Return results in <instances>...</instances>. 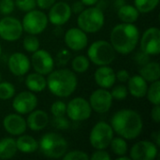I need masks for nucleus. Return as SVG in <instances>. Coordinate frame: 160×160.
I'll return each instance as SVG.
<instances>
[{
	"label": "nucleus",
	"mask_w": 160,
	"mask_h": 160,
	"mask_svg": "<svg viewBox=\"0 0 160 160\" xmlns=\"http://www.w3.org/2000/svg\"><path fill=\"white\" fill-rule=\"evenodd\" d=\"M111 127L116 134L126 140L138 138L142 130V120L141 115L128 109L116 112L111 120Z\"/></svg>",
	"instance_id": "obj_1"
},
{
	"label": "nucleus",
	"mask_w": 160,
	"mask_h": 160,
	"mask_svg": "<svg viewBox=\"0 0 160 160\" xmlns=\"http://www.w3.org/2000/svg\"><path fill=\"white\" fill-rule=\"evenodd\" d=\"M110 38L115 52L121 54H128L137 47L140 32L133 23L122 22L112 28Z\"/></svg>",
	"instance_id": "obj_2"
},
{
	"label": "nucleus",
	"mask_w": 160,
	"mask_h": 160,
	"mask_svg": "<svg viewBox=\"0 0 160 160\" xmlns=\"http://www.w3.org/2000/svg\"><path fill=\"white\" fill-rule=\"evenodd\" d=\"M48 75L47 86L52 95L58 98H68L76 90L78 82L73 71L62 68L52 70Z\"/></svg>",
	"instance_id": "obj_3"
},
{
	"label": "nucleus",
	"mask_w": 160,
	"mask_h": 160,
	"mask_svg": "<svg viewBox=\"0 0 160 160\" xmlns=\"http://www.w3.org/2000/svg\"><path fill=\"white\" fill-rule=\"evenodd\" d=\"M40 152L50 158H60L68 151V142L58 133L50 132L43 135L38 142Z\"/></svg>",
	"instance_id": "obj_4"
},
{
	"label": "nucleus",
	"mask_w": 160,
	"mask_h": 160,
	"mask_svg": "<svg viewBox=\"0 0 160 160\" xmlns=\"http://www.w3.org/2000/svg\"><path fill=\"white\" fill-rule=\"evenodd\" d=\"M105 22L103 10L98 7L91 6L79 13L77 20L79 28L85 33H96L99 31Z\"/></svg>",
	"instance_id": "obj_5"
},
{
	"label": "nucleus",
	"mask_w": 160,
	"mask_h": 160,
	"mask_svg": "<svg viewBox=\"0 0 160 160\" xmlns=\"http://www.w3.org/2000/svg\"><path fill=\"white\" fill-rule=\"evenodd\" d=\"M89 60L97 66H109L115 59V51L112 44L106 40L93 42L87 51Z\"/></svg>",
	"instance_id": "obj_6"
},
{
	"label": "nucleus",
	"mask_w": 160,
	"mask_h": 160,
	"mask_svg": "<svg viewBox=\"0 0 160 160\" xmlns=\"http://www.w3.org/2000/svg\"><path fill=\"white\" fill-rule=\"evenodd\" d=\"M113 133L111 125L106 122H98L93 127L90 132V143L97 150H105L110 146L113 138Z\"/></svg>",
	"instance_id": "obj_7"
},
{
	"label": "nucleus",
	"mask_w": 160,
	"mask_h": 160,
	"mask_svg": "<svg viewBox=\"0 0 160 160\" xmlns=\"http://www.w3.org/2000/svg\"><path fill=\"white\" fill-rule=\"evenodd\" d=\"M22 29L30 35H38L42 33L48 25V16L40 10L35 8L27 11L22 18Z\"/></svg>",
	"instance_id": "obj_8"
},
{
	"label": "nucleus",
	"mask_w": 160,
	"mask_h": 160,
	"mask_svg": "<svg viewBox=\"0 0 160 160\" xmlns=\"http://www.w3.org/2000/svg\"><path fill=\"white\" fill-rule=\"evenodd\" d=\"M66 113L70 120L75 122H81L87 120L92 113V109L89 101L83 98H75L67 105Z\"/></svg>",
	"instance_id": "obj_9"
},
{
	"label": "nucleus",
	"mask_w": 160,
	"mask_h": 160,
	"mask_svg": "<svg viewBox=\"0 0 160 160\" xmlns=\"http://www.w3.org/2000/svg\"><path fill=\"white\" fill-rule=\"evenodd\" d=\"M22 22L14 18L7 16L0 20V38L6 41H16L22 34Z\"/></svg>",
	"instance_id": "obj_10"
},
{
	"label": "nucleus",
	"mask_w": 160,
	"mask_h": 160,
	"mask_svg": "<svg viewBox=\"0 0 160 160\" xmlns=\"http://www.w3.org/2000/svg\"><path fill=\"white\" fill-rule=\"evenodd\" d=\"M36 72L41 75H48L53 70L54 61L50 52L45 50H38L33 52L31 62Z\"/></svg>",
	"instance_id": "obj_11"
},
{
	"label": "nucleus",
	"mask_w": 160,
	"mask_h": 160,
	"mask_svg": "<svg viewBox=\"0 0 160 160\" xmlns=\"http://www.w3.org/2000/svg\"><path fill=\"white\" fill-rule=\"evenodd\" d=\"M112 97L111 92L107 89L99 88L94 91L89 98V104L91 109L98 113H105L109 112L112 104Z\"/></svg>",
	"instance_id": "obj_12"
},
{
	"label": "nucleus",
	"mask_w": 160,
	"mask_h": 160,
	"mask_svg": "<svg viewBox=\"0 0 160 160\" xmlns=\"http://www.w3.org/2000/svg\"><path fill=\"white\" fill-rule=\"evenodd\" d=\"M141 50L149 55H158L160 52V31L158 27L148 28L141 39Z\"/></svg>",
	"instance_id": "obj_13"
},
{
	"label": "nucleus",
	"mask_w": 160,
	"mask_h": 160,
	"mask_svg": "<svg viewBox=\"0 0 160 160\" xmlns=\"http://www.w3.org/2000/svg\"><path fill=\"white\" fill-rule=\"evenodd\" d=\"M38 98L31 91H23L19 93L12 101L14 111L19 114H26L36 109Z\"/></svg>",
	"instance_id": "obj_14"
},
{
	"label": "nucleus",
	"mask_w": 160,
	"mask_h": 160,
	"mask_svg": "<svg viewBox=\"0 0 160 160\" xmlns=\"http://www.w3.org/2000/svg\"><path fill=\"white\" fill-rule=\"evenodd\" d=\"M157 156V145L148 141L138 142L130 150V158L133 160H154Z\"/></svg>",
	"instance_id": "obj_15"
},
{
	"label": "nucleus",
	"mask_w": 160,
	"mask_h": 160,
	"mask_svg": "<svg viewBox=\"0 0 160 160\" xmlns=\"http://www.w3.org/2000/svg\"><path fill=\"white\" fill-rule=\"evenodd\" d=\"M71 8L66 2L54 3L49 10L48 20L54 25L65 24L71 17Z\"/></svg>",
	"instance_id": "obj_16"
},
{
	"label": "nucleus",
	"mask_w": 160,
	"mask_h": 160,
	"mask_svg": "<svg viewBox=\"0 0 160 160\" xmlns=\"http://www.w3.org/2000/svg\"><path fill=\"white\" fill-rule=\"evenodd\" d=\"M65 42L70 50L82 51L87 46L88 38L84 31L81 28L73 27L66 32Z\"/></svg>",
	"instance_id": "obj_17"
},
{
	"label": "nucleus",
	"mask_w": 160,
	"mask_h": 160,
	"mask_svg": "<svg viewBox=\"0 0 160 160\" xmlns=\"http://www.w3.org/2000/svg\"><path fill=\"white\" fill-rule=\"evenodd\" d=\"M3 127L8 134L19 136L25 132L27 125L25 119L22 115L19 113H10L4 118Z\"/></svg>",
	"instance_id": "obj_18"
},
{
	"label": "nucleus",
	"mask_w": 160,
	"mask_h": 160,
	"mask_svg": "<svg viewBox=\"0 0 160 160\" xmlns=\"http://www.w3.org/2000/svg\"><path fill=\"white\" fill-rule=\"evenodd\" d=\"M8 69L15 76H23L29 69L31 63L28 57L22 52H14L8 59Z\"/></svg>",
	"instance_id": "obj_19"
},
{
	"label": "nucleus",
	"mask_w": 160,
	"mask_h": 160,
	"mask_svg": "<svg viewBox=\"0 0 160 160\" xmlns=\"http://www.w3.org/2000/svg\"><path fill=\"white\" fill-rule=\"evenodd\" d=\"M115 72L109 66H100L95 72V81L98 86L104 89L112 87L115 83Z\"/></svg>",
	"instance_id": "obj_20"
},
{
	"label": "nucleus",
	"mask_w": 160,
	"mask_h": 160,
	"mask_svg": "<svg viewBox=\"0 0 160 160\" xmlns=\"http://www.w3.org/2000/svg\"><path fill=\"white\" fill-rule=\"evenodd\" d=\"M49 123V116L47 112L41 110H34L29 112L26 120L27 127L33 131H39L44 129Z\"/></svg>",
	"instance_id": "obj_21"
},
{
	"label": "nucleus",
	"mask_w": 160,
	"mask_h": 160,
	"mask_svg": "<svg viewBox=\"0 0 160 160\" xmlns=\"http://www.w3.org/2000/svg\"><path fill=\"white\" fill-rule=\"evenodd\" d=\"M147 82L141 75H134L128 80V90L131 96L137 98H142L146 96Z\"/></svg>",
	"instance_id": "obj_22"
},
{
	"label": "nucleus",
	"mask_w": 160,
	"mask_h": 160,
	"mask_svg": "<svg viewBox=\"0 0 160 160\" xmlns=\"http://www.w3.org/2000/svg\"><path fill=\"white\" fill-rule=\"evenodd\" d=\"M25 85L31 92H41L47 87V80L44 75L38 72L31 73L25 79Z\"/></svg>",
	"instance_id": "obj_23"
},
{
	"label": "nucleus",
	"mask_w": 160,
	"mask_h": 160,
	"mask_svg": "<svg viewBox=\"0 0 160 160\" xmlns=\"http://www.w3.org/2000/svg\"><path fill=\"white\" fill-rule=\"evenodd\" d=\"M140 75L146 82L158 81L160 77V67L158 62H148L143 65L140 69Z\"/></svg>",
	"instance_id": "obj_24"
},
{
	"label": "nucleus",
	"mask_w": 160,
	"mask_h": 160,
	"mask_svg": "<svg viewBox=\"0 0 160 160\" xmlns=\"http://www.w3.org/2000/svg\"><path fill=\"white\" fill-rule=\"evenodd\" d=\"M117 15L121 22L126 23H134L138 21L140 12L135 7L125 4L118 8Z\"/></svg>",
	"instance_id": "obj_25"
},
{
	"label": "nucleus",
	"mask_w": 160,
	"mask_h": 160,
	"mask_svg": "<svg viewBox=\"0 0 160 160\" xmlns=\"http://www.w3.org/2000/svg\"><path fill=\"white\" fill-rule=\"evenodd\" d=\"M16 146L18 151L24 154H31L38 150V142L29 135H22L16 141Z\"/></svg>",
	"instance_id": "obj_26"
},
{
	"label": "nucleus",
	"mask_w": 160,
	"mask_h": 160,
	"mask_svg": "<svg viewBox=\"0 0 160 160\" xmlns=\"http://www.w3.org/2000/svg\"><path fill=\"white\" fill-rule=\"evenodd\" d=\"M17 153L16 141L13 138H3L0 140V159H9Z\"/></svg>",
	"instance_id": "obj_27"
},
{
	"label": "nucleus",
	"mask_w": 160,
	"mask_h": 160,
	"mask_svg": "<svg viewBox=\"0 0 160 160\" xmlns=\"http://www.w3.org/2000/svg\"><path fill=\"white\" fill-rule=\"evenodd\" d=\"M111 149L116 156H124L128 153V143L124 138H112L110 143Z\"/></svg>",
	"instance_id": "obj_28"
},
{
	"label": "nucleus",
	"mask_w": 160,
	"mask_h": 160,
	"mask_svg": "<svg viewBox=\"0 0 160 160\" xmlns=\"http://www.w3.org/2000/svg\"><path fill=\"white\" fill-rule=\"evenodd\" d=\"M159 0H134L135 8L141 13H149L158 5Z\"/></svg>",
	"instance_id": "obj_29"
},
{
	"label": "nucleus",
	"mask_w": 160,
	"mask_h": 160,
	"mask_svg": "<svg viewBox=\"0 0 160 160\" xmlns=\"http://www.w3.org/2000/svg\"><path fill=\"white\" fill-rule=\"evenodd\" d=\"M146 96L148 100L153 105H159L160 103V82L156 81L153 82L149 88H147Z\"/></svg>",
	"instance_id": "obj_30"
},
{
	"label": "nucleus",
	"mask_w": 160,
	"mask_h": 160,
	"mask_svg": "<svg viewBox=\"0 0 160 160\" xmlns=\"http://www.w3.org/2000/svg\"><path fill=\"white\" fill-rule=\"evenodd\" d=\"M89 59L84 55H78L72 60V69L77 73H84L89 68Z\"/></svg>",
	"instance_id": "obj_31"
},
{
	"label": "nucleus",
	"mask_w": 160,
	"mask_h": 160,
	"mask_svg": "<svg viewBox=\"0 0 160 160\" xmlns=\"http://www.w3.org/2000/svg\"><path fill=\"white\" fill-rule=\"evenodd\" d=\"M22 46L25 51L28 52H35L39 49L40 43L38 38L36 37V35H28L26 36L22 40Z\"/></svg>",
	"instance_id": "obj_32"
},
{
	"label": "nucleus",
	"mask_w": 160,
	"mask_h": 160,
	"mask_svg": "<svg viewBox=\"0 0 160 160\" xmlns=\"http://www.w3.org/2000/svg\"><path fill=\"white\" fill-rule=\"evenodd\" d=\"M15 94V87L12 83L8 82H0V99H10Z\"/></svg>",
	"instance_id": "obj_33"
},
{
	"label": "nucleus",
	"mask_w": 160,
	"mask_h": 160,
	"mask_svg": "<svg viewBox=\"0 0 160 160\" xmlns=\"http://www.w3.org/2000/svg\"><path fill=\"white\" fill-rule=\"evenodd\" d=\"M111 95L112 97V98L114 99H117V100H123L125 99L128 95V88L123 85V84H119V85H116L112 88V92H111Z\"/></svg>",
	"instance_id": "obj_34"
},
{
	"label": "nucleus",
	"mask_w": 160,
	"mask_h": 160,
	"mask_svg": "<svg viewBox=\"0 0 160 160\" xmlns=\"http://www.w3.org/2000/svg\"><path fill=\"white\" fill-rule=\"evenodd\" d=\"M66 111H67V105L65 102L61 100H57L52 104L51 112L53 115V117L64 116L66 114Z\"/></svg>",
	"instance_id": "obj_35"
},
{
	"label": "nucleus",
	"mask_w": 160,
	"mask_h": 160,
	"mask_svg": "<svg viewBox=\"0 0 160 160\" xmlns=\"http://www.w3.org/2000/svg\"><path fill=\"white\" fill-rule=\"evenodd\" d=\"M64 160H89L90 157L82 151L80 150H74L70 151L68 153H66L63 156Z\"/></svg>",
	"instance_id": "obj_36"
},
{
	"label": "nucleus",
	"mask_w": 160,
	"mask_h": 160,
	"mask_svg": "<svg viewBox=\"0 0 160 160\" xmlns=\"http://www.w3.org/2000/svg\"><path fill=\"white\" fill-rule=\"evenodd\" d=\"M15 6L22 11L27 12L37 7L36 0H14Z\"/></svg>",
	"instance_id": "obj_37"
},
{
	"label": "nucleus",
	"mask_w": 160,
	"mask_h": 160,
	"mask_svg": "<svg viewBox=\"0 0 160 160\" xmlns=\"http://www.w3.org/2000/svg\"><path fill=\"white\" fill-rule=\"evenodd\" d=\"M15 8L14 0H0V13L3 15L10 14Z\"/></svg>",
	"instance_id": "obj_38"
},
{
	"label": "nucleus",
	"mask_w": 160,
	"mask_h": 160,
	"mask_svg": "<svg viewBox=\"0 0 160 160\" xmlns=\"http://www.w3.org/2000/svg\"><path fill=\"white\" fill-rule=\"evenodd\" d=\"M52 126L55 128H57V129L65 130V129H68L69 128V122L64 116H58V117H54L53 118Z\"/></svg>",
	"instance_id": "obj_39"
},
{
	"label": "nucleus",
	"mask_w": 160,
	"mask_h": 160,
	"mask_svg": "<svg viewBox=\"0 0 160 160\" xmlns=\"http://www.w3.org/2000/svg\"><path fill=\"white\" fill-rule=\"evenodd\" d=\"M134 60L137 62V64L143 66V65H145L146 63H148L150 61V57H149L148 53H146V52H142L141 50L139 52H137L134 55Z\"/></svg>",
	"instance_id": "obj_40"
},
{
	"label": "nucleus",
	"mask_w": 160,
	"mask_h": 160,
	"mask_svg": "<svg viewBox=\"0 0 160 160\" xmlns=\"http://www.w3.org/2000/svg\"><path fill=\"white\" fill-rule=\"evenodd\" d=\"M111 156L104 150H97L90 157V159L92 160H111Z\"/></svg>",
	"instance_id": "obj_41"
},
{
	"label": "nucleus",
	"mask_w": 160,
	"mask_h": 160,
	"mask_svg": "<svg viewBox=\"0 0 160 160\" xmlns=\"http://www.w3.org/2000/svg\"><path fill=\"white\" fill-rule=\"evenodd\" d=\"M56 0H36L37 6L41 9H49Z\"/></svg>",
	"instance_id": "obj_42"
},
{
	"label": "nucleus",
	"mask_w": 160,
	"mask_h": 160,
	"mask_svg": "<svg viewBox=\"0 0 160 160\" xmlns=\"http://www.w3.org/2000/svg\"><path fill=\"white\" fill-rule=\"evenodd\" d=\"M116 79L121 82H128V80L129 79V73L128 72V70L126 69H120L119 71H117V73L115 74Z\"/></svg>",
	"instance_id": "obj_43"
},
{
	"label": "nucleus",
	"mask_w": 160,
	"mask_h": 160,
	"mask_svg": "<svg viewBox=\"0 0 160 160\" xmlns=\"http://www.w3.org/2000/svg\"><path fill=\"white\" fill-rule=\"evenodd\" d=\"M151 117L152 119L158 124L160 122V107L159 105H155L151 111Z\"/></svg>",
	"instance_id": "obj_44"
},
{
	"label": "nucleus",
	"mask_w": 160,
	"mask_h": 160,
	"mask_svg": "<svg viewBox=\"0 0 160 160\" xmlns=\"http://www.w3.org/2000/svg\"><path fill=\"white\" fill-rule=\"evenodd\" d=\"M83 9H84V5L81 1L75 2L71 7V11H73L74 13H81Z\"/></svg>",
	"instance_id": "obj_45"
},
{
	"label": "nucleus",
	"mask_w": 160,
	"mask_h": 160,
	"mask_svg": "<svg viewBox=\"0 0 160 160\" xmlns=\"http://www.w3.org/2000/svg\"><path fill=\"white\" fill-rule=\"evenodd\" d=\"M152 139L154 140V143L157 146H160V132L159 131H156L152 133Z\"/></svg>",
	"instance_id": "obj_46"
},
{
	"label": "nucleus",
	"mask_w": 160,
	"mask_h": 160,
	"mask_svg": "<svg viewBox=\"0 0 160 160\" xmlns=\"http://www.w3.org/2000/svg\"><path fill=\"white\" fill-rule=\"evenodd\" d=\"M81 2H82L84 6L91 7V6L96 5V4L98 2V0H81Z\"/></svg>",
	"instance_id": "obj_47"
},
{
	"label": "nucleus",
	"mask_w": 160,
	"mask_h": 160,
	"mask_svg": "<svg viewBox=\"0 0 160 160\" xmlns=\"http://www.w3.org/2000/svg\"><path fill=\"white\" fill-rule=\"evenodd\" d=\"M123 5H125V0H116V1L114 2V6H115L117 8H119L122 7Z\"/></svg>",
	"instance_id": "obj_48"
},
{
	"label": "nucleus",
	"mask_w": 160,
	"mask_h": 160,
	"mask_svg": "<svg viewBox=\"0 0 160 160\" xmlns=\"http://www.w3.org/2000/svg\"><path fill=\"white\" fill-rule=\"evenodd\" d=\"M117 160H130V158L125 157V155H124V156H119V157L117 158Z\"/></svg>",
	"instance_id": "obj_49"
},
{
	"label": "nucleus",
	"mask_w": 160,
	"mask_h": 160,
	"mask_svg": "<svg viewBox=\"0 0 160 160\" xmlns=\"http://www.w3.org/2000/svg\"><path fill=\"white\" fill-rule=\"evenodd\" d=\"M1 52H2V48H1V44H0V55H1Z\"/></svg>",
	"instance_id": "obj_50"
},
{
	"label": "nucleus",
	"mask_w": 160,
	"mask_h": 160,
	"mask_svg": "<svg viewBox=\"0 0 160 160\" xmlns=\"http://www.w3.org/2000/svg\"><path fill=\"white\" fill-rule=\"evenodd\" d=\"M0 80H1V74H0Z\"/></svg>",
	"instance_id": "obj_51"
}]
</instances>
